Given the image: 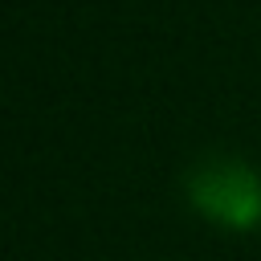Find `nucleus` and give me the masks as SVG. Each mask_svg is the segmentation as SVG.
<instances>
[{
  "mask_svg": "<svg viewBox=\"0 0 261 261\" xmlns=\"http://www.w3.org/2000/svg\"><path fill=\"white\" fill-rule=\"evenodd\" d=\"M188 200L204 220L245 232L261 220V175L237 155H212L192 167Z\"/></svg>",
  "mask_w": 261,
  "mask_h": 261,
  "instance_id": "nucleus-1",
  "label": "nucleus"
}]
</instances>
